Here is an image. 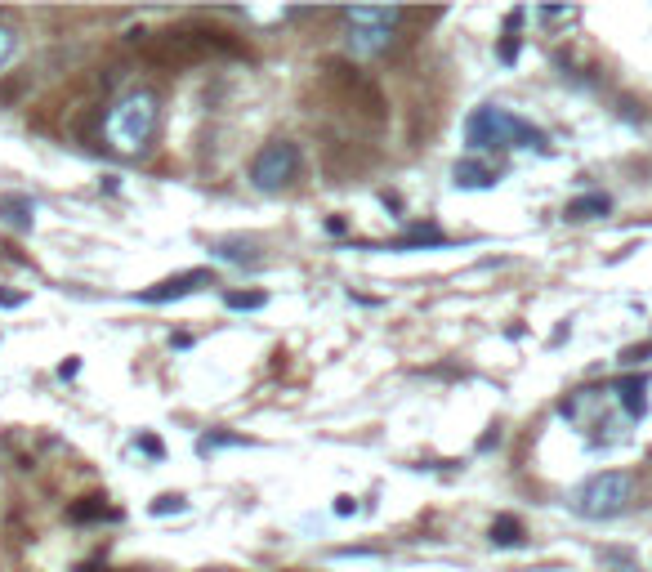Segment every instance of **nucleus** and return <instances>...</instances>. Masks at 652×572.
<instances>
[{"label":"nucleus","mask_w":652,"mask_h":572,"mask_svg":"<svg viewBox=\"0 0 652 572\" xmlns=\"http://www.w3.org/2000/svg\"><path fill=\"white\" fill-rule=\"evenodd\" d=\"M201 286H215V273L210 269H188V273H175V278L157 282L152 291H143L139 300L143 304H166V300H184V295L201 291Z\"/></svg>","instance_id":"obj_6"},{"label":"nucleus","mask_w":652,"mask_h":572,"mask_svg":"<svg viewBox=\"0 0 652 572\" xmlns=\"http://www.w3.org/2000/svg\"><path fill=\"white\" fill-rule=\"evenodd\" d=\"M452 179H456V188H492L501 175H496L492 166H483V161H469L465 157V161H456V166H452Z\"/></svg>","instance_id":"obj_8"},{"label":"nucleus","mask_w":652,"mask_h":572,"mask_svg":"<svg viewBox=\"0 0 652 572\" xmlns=\"http://www.w3.org/2000/svg\"><path fill=\"white\" fill-rule=\"evenodd\" d=\"M215 255H219V260H228V264H242V269H246V264H251V269H260V264H264L260 255H255L251 242H219Z\"/></svg>","instance_id":"obj_10"},{"label":"nucleus","mask_w":652,"mask_h":572,"mask_svg":"<svg viewBox=\"0 0 652 572\" xmlns=\"http://www.w3.org/2000/svg\"><path fill=\"white\" fill-rule=\"evenodd\" d=\"M492 541H496V546H519V541H523V523L514 519V514H501V519L492 523Z\"/></svg>","instance_id":"obj_12"},{"label":"nucleus","mask_w":652,"mask_h":572,"mask_svg":"<svg viewBox=\"0 0 652 572\" xmlns=\"http://www.w3.org/2000/svg\"><path fill=\"white\" fill-rule=\"evenodd\" d=\"M228 309H264V295L260 291H251V295L233 291V295H228Z\"/></svg>","instance_id":"obj_15"},{"label":"nucleus","mask_w":652,"mask_h":572,"mask_svg":"<svg viewBox=\"0 0 652 572\" xmlns=\"http://www.w3.org/2000/svg\"><path fill=\"white\" fill-rule=\"evenodd\" d=\"M139 447H143L148 456H161V443H157V438H139Z\"/></svg>","instance_id":"obj_18"},{"label":"nucleus","mask_w":652,"mask_h":572,"mask_svg":"<svg viewBox=\"0 0 652 572\" xmlns=\"http://www.w3.org/2000/svg\"><path fill=\"white\" fill-rule=\"evenodd\" d=\"M161 126V103L152 90H130L126 99H117L108 108V121H103V139L117 157H143L157 139Z\"/></svg>","instance_id":"obj_1"},{"label":"nucleus","mask_w":652,"mask_h":572,"mask_svg":"<svg viewBox=\"0 0 652 572\" xmlns=\"http://www.w3.org/2000/svg\"><path fill=\"white\" fill-rule=\"evenodd\" d=\"M465 143L474 152H487V148H545V135L532 126V121L514 117L505 108H474L465 121Z\"/></svg>","instance_id":"obj_2"},{"label":"nucleus","mask_w":652,"mask_h":572,"mask_svg":"<svg viewBox=\"0 0 652 572\" xmlns=\"http://www.w3.org/2000/svg\"><path fill=\"white\" fill-rule=\"evenodd\" d=\"M184 505H188L184 497H157V501H152V514H170V510L179 514V510H184Z\"/></svg>","instance_id":"obj_16"},{"label":"nucleus","mask_w":652,"mask_h":572,"mask_svg":"<svg viewBox=\"0 0 652 572\" xmlns=\"http://www.w3.org/2000/svg\"><path fill=\"white\" fill-rule=\"evenodd\" d=\"M14 304H23V295H9V291H0V309H14Z\"/></svg>","instance_id":"obj_19"},{"label":"nucleus","mask_w":652,"mask_h":572,"mask_svg":"<svg viewBox=\"0 0 652 572\" xmlns=\"http://www.w3.org/2000/svg\"><path fill=\"white\" fill-rule=\"evenodd\" d=\"M644 389H648V380H644V376H630V380H621V385H617V398H621V403H626V416H630V421L648 412V398H644Z\"/></svg>","instance_id":"obj_9"},{"label":"nucleus","mask_w":652,"mask_h":572,"mask_svg":"<svg viewBox=\"0 0 652 572\" xmlns=\"http://www.w3.org/2000/svg\"><path fill=\"white\" fill-rule=\"evenodd\" d=\"M353 510H358V505H353V497H340V501H335V514H353Z\"/></svg>","instance_id":"obj_20"},{"label":"nucleus","mask_w":652,"mask_h":572,"mask_svg":"<svg viewBox=\"0 0 652 572\" xmlns=\"http://www.w3.org/2000/svg\"><path fill=\"white\" fill-rule=\"evenodd\" d=\"M344 41H349V50L358 54V59H376L380 50H389L393 32H398L402 23V9H389V5H353L344 9Z\"/></svg>","instance_id":"obj_3"},{"label":"nucleus","mask_w":652,"mask_h":572,"mask_svg":"<svg viewBox=\"0 0 652 572\" xmlns=\"http://www.w3.org/2000/svg\"><path fill=\"white\" fill-rule=\"evenodd\" d=\"M246 438L242 434H201L197 438V456H210V452H219V447H242Z\"/></svg>","instance_id":"obj_13"},{"label":"nucleus","mask_w":652,"mask_h":572,"mask_svg":"<svg viewBox=\"0 0 652 572\" xmlns=\"http://www.w3.org/2000/svg\"><path fill=\"white\" fill-rule=\"evenodd\" d=\"M0 224H9L14 233H32L36 224V202L23 193H5L0 197Z\"/></svg>","instance_id":"obj_7"},{"label":"nucleus","mask_w":652,"mask_h":572,"mask_svg":"<svg viewBox=\"0 0 652 572\" xmlns=\"http://www.w3.org/2000/svg\"><path fill=\"white\" fill-rule=\"evenodd\" d=\"M608 211H612V197L590 193V197H577V202L568 206V219H599V215H608Z\"/></svg>","instance_id":"obj_11"},{"label":"nucleus","mask_w":652,"mask_h":572,"mask_svg":"<svg viewBox=\"0 0 652 572\" xmlns=\"http://www.w3.org/2000/svg\"><path fill=\"white\" fill-rule=\"evenodd\" d=\"M545 23H559V18H572V9H536Z\"/></svg>","instance_id":"obj_17"},{"label":"nucleus","mask_w":652,"mask_h":572,"mask_svg":"<svg viewBox=\"0 0 652 572\" xmlns=\"http://www.w3.org/2000/svg\"><path fill=\"white\" fill-rule=\"evenodd\" d=\"M14 54H18V32L5 23V18H0V72L14 63Z\"/></svg>","instance_id":"obj_14"},{"label":"nucleus","mask_w":652,"mask_h":572,"mask_svg":"<svg viewBox=\"0 0 652 572\" xmlns=\"http://www.w3.org/2000/svg\"><path fill=\"white\" fill-rule=\"evenodd\" d=\"M630 492H635V479L621 470H603L586 479L577 488V497H572V510L586 514V519H612V514H621L630 505Z\"/></svg>","instance_id":"obj_4"},{"label":"nucleus","mask_w":652,"mask_h":572,"mask_svg":"<svg viewBox=\"0 0 652 572\" xmlns=\"http://www.w3.org/2000/svg\"><path fill=\"white\" fill-rule=\"evenodd\" d=\"M295 175H300V148L286 139L264 143L251 161V184L260 188V193H282Z\"/></svg>","instance_id":"obj_5"}]
</instances>
